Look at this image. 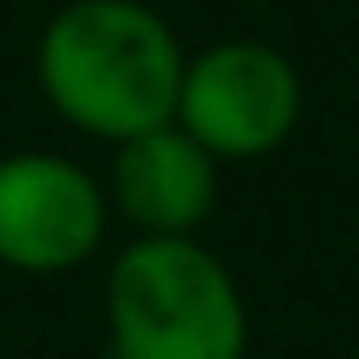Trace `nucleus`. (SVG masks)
<instances>
[{
	"label": "nucleus",
	"instance_id": "nucleus-1",
	"mask_svg": "<svg viewBox=\"0 0 359 359\" xmlns=\"http://www.w3.org/2000/svg\"><path fill=\"white\" fill-rule=\"evenodd\" d=\"M185 62L174 22L146 0H62L34 39L45 107L107 146L174 123Z\"/></svg>",
	"mask_w": 359,
	"mask_h": 359
},
{
	"label": "nucleus",
	"instance_id": "nucleus-3",
	"mask_svg": "<svg viewBox=\"0 0 359 359\" xmlns=\"http://www.w3.org/2000/svg\"><path fill=\"white\" fill-rule=\"evenodd\" d=\"M174 123L219 163H258L303 123V73L264 39H213L191 50Z\"/></svg>",
	"mask_w": 359,
	"mask_h": 359
},
{
	"label": "nucleus",
	"instance_id": "nucleus-5",
	"mask_svg": "<svg viewBox=\"0 0 359 359\" xmlns=\"http://www.w3.org/2000/svg\"><path fill=\"white\" fill-rule=\"evenodd\" d=\"M219 157L180 123H157L112 146L107 202L135 236H202L219 208Z\"/></svg>",
	"mask_w": 359,
	"mask_h": 359
},
{
	"label": "nucleus",
	"instance_id": "nucleus-2",
	"mask_svg": "<svg viewBox=\"0 0 359 359\" xmlns=\"http://www.w3.org/2000/svg\"><path fill=\"white\" fill-rule=\"evenodd\" d=\"M107 359H247L252 320L202 236H129L107 286Z\"/></svg>",
	"mask_w": 359,
	"mask_h": 359
},
{
	"label": "nucleus",
	"instance_id": "nucleus-4",
	"mask_svg": "<svg viewBox=\"0 0 359 359\" xmlns=\"http://www.w3.org/2000/svg\"><path fill=\"white\" fill-rule=\"evenodd\" d=\"M112 230L107 180L67 151L0 157V264L34 280L84 269Z\"/></svg>",
	"mask_w": 359,
	"mask_h": 359
}]
</instances>
